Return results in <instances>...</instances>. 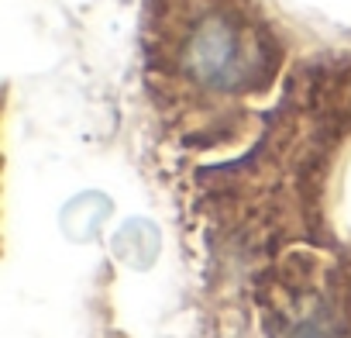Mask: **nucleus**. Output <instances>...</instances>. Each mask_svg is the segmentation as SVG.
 <instances>
[{
  "instance_id": "7ed1b4c3",
  "label": "nucleus",
  "mask_w": 351,
  "mask_h": 338,
  "mask_svg": "<svg viewBox=\"0 0 351 338\" xmlns=\"http://www.w3.org/2000/svg\"><path fill=\"white\" fill-rule=\"evenodd\" d=\"M245 300L258 338H351V249H289L252 280Z\"/></svg>"
},
{
  "instance_id": "f257e3e1",
  "label": "nucleus",
  "mask_w": 351,
  "mask_h": 338,
  "mask_svg": "<svg viewBox=\"0 0 351 338\" xmlns=\"http://www.w3.org/2000/svg\"><path fill=\"white\" fill-rule=\"evenodd\" d=\"M351 142V69H300L269 114L255 148L197 180L193 211L204 235L207 297L228 304L238 286L300 245H330L327 187Z\"/></svg>"
},
{
  "instance_id": "f03ea898",
  "label": "nucleus",
  "mask_w": 351,
  "mask_h": 338,
  "mask_svg": "<svg viewBox=\"0 0 351 338\" xmlns=\"http://www.w3.org/2000/svg\"><path fill=\"white\" fill-rule=\"evenodd\" d=\"M282 63L276 25L245 0H207L186 21H165L145 45L148 97L165 131L193 152L241 138Z\"/></svg>"
}]
</instances>
